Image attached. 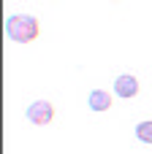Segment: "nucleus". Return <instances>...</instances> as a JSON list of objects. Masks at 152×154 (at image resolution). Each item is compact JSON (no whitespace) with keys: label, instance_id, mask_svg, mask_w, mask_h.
<instances>
[{"label":"nucleus","instance_id":"obj_1","mask_svg":"<svg viewBox=\"0 0 152 154\" xmlns=\"http://www.w3.org/2000/svg\"><path fill=\"white\" fill-rule=\"evenodd\" d=\"M5 35L16 43H30L38 38V19L30 14H14L5 19Z\"/></svg>","mask_w":152,"mask_h":154},{"label":"nucleus","instance_id":"obj_5","mask_svg":"<svg viewBox=\"0 0 152 154\" xmlns=\"http://www.w3.org/2000/svg\"><path fill=\"white\" fill-rule=\"evenodd\" d=\"M136 138H139L141 143H152V119L150 122H141V125L136 127Z\"/></svg>","mask_w":152,"mask_h":154},{"label":"nucleus","instance_id":"obj_4","mask_svg":"<svg viewBox=\"0 0 152 154\" xmlns=\"http://www.w3.org/2000/svg\"><path fill=\"white\" fill-rule=\"evenodd\" d=\"M109 106H112V95L109 92H103V89L90 92V108L92 111H106Z\"/></svg>","mask_w":152,"mask_h":154},{"label":"nucleus","instance_id":"obj_3","mask_svg":"<svg viewBox=\"0 0 152 154\" xmlns=\"http://www.w3.org/2000/svg\"><path fill=\"white\" fill-rule=\"evenodd\" d=\"M114 92L122 97V100H131L139 95V79L136 76H120L114 79Z\"/></svg>","mask_w":152,"mask_h":154},{"label":"nucleus","instance_id":"obj_2","mask_svg":"<svg viewBox=\"0 0 152 154\" xmlns=\"http://www.w3.org/2000/svg\"><path fill=\"white\" fill-rule=\"evenodd\" d=\"M27 119L33 125H49L54 119V106L49 100H35L30 108H27Z\"/></svg>","mask_w":152,"mask_h":154}]
</instances>
